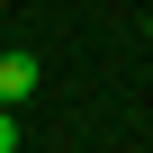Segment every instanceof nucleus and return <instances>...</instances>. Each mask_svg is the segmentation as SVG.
<instances>
[{
  "instance_id": "f03ea898",
  "label": "nucleus",
  "mask_w": 153,
  "mask_h": 153,
  "mask_svg": "<svg viewBox=\"0 0 153 153\" xmlns=\"http://www.w3.org/2000/svg\"><path fill=\"white\" fill-rule=\"evenodd\" d=\"M0 153H18V108L0 99Z\"/></svg>"
},
{
  "instance_id": "7ed1b4c3",
  "label": "nucleus",
  "mask_w": 153,
  "mask_h": 153,
  "mask_svg": "<svg viewBox=\"0 0 153 153\" xmlns=\"http://www.w3.org/2000/svg\"><path fill=\"white\" fill-rule=\"evenodd\" d=\"M144 36H153V18H144Z\"/></svg>"
},
{
  "instance_id": "f257e3e1",
  "label": "nucleus",
  "mask_w": 153,
  "mask_h": 153,
  "mask_svg": "<svg viewBox=\"0 0 153 153\" xmlns=\"http://www.w3.org/2000/svg\"><path fill=\"white\" fill-rule=\"evenodd\" d=\"M36 81H45V63H36V54H0V99H9V108L36 99Z\"/></svg>"
}]
</instances>
